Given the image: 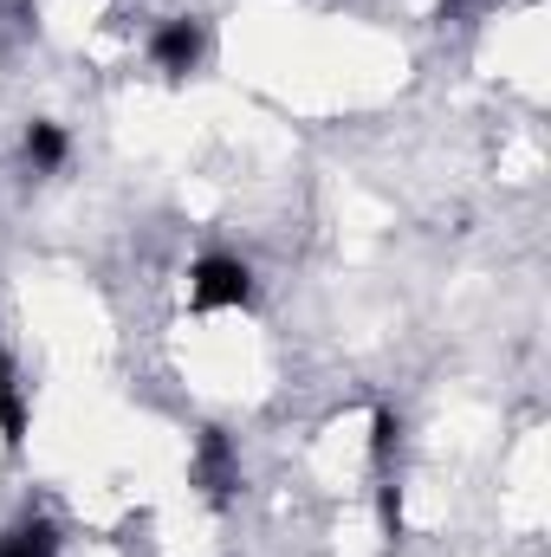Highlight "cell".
<instances>
[{"label":"cell","mask_w":551,"mask_h":557,"mask_svg":"<svg viewBox=\"0 0 551 557\" xmlns=\"http://www.w3.org/2000/svg\"><path fill=\"white\" fill-rule=\"evenodd\" d=\"M188 305H195V311H241V305H254V273H247V260H234V253L195 260V267H188Z\"/></svg>","instance_id":"obj_1"},{"label":"cell","mask_w":551,"mask_h":557,"mask_svg":"<svg viewBox=\"0 0 551 557\" xmlns=\"http://www.w3.org/2000/svg\"><path fill=\"white\" fill-rule=\"evenodd\" d=\"M201 46H208L201 20H162V26L149 33V59H156L162 78H188V72L201 65Z\"/></svg>","instance_id":"obj_2"},{"label":"cell","mask_w":551,"mask_h":557,"mask_svg":"<svg viewBox=\"0 0 551 557\" xmlns=\"http://www.w3.org/2000/svg\"><path fill=\"white\" fill-rule=\"evenodd\" d=\"M195 486H201L215 506H228L234 486H241V460H234V447H228L221 428H201V441H195Z\"/></svg>","instance_id":"obj_3"},{"label":"cell","mask_w":551,"mask_h":557,"mask_svg":"<svg viewBox=\"0 0 551 557\" xmlns=\"http://www.w3.org/2000/svg\"><path fill=\"white\" fill-rule=\"evenodd\" d=\"M0 557H59V532L52 519H20L0 532Z\"/></svg>","instance_id":"obj_4"},{"label":"cell","mask_w":551,"mask_h":557,"mask_svg":"<svg viewBox=\"0 0 551 557\" xmlns=\"http://www.w3.org/2000/svg\"><path fill=\"white\" fill-rule=\"evenodd\" d=\"M26 162L39 169V175H52V169H65V131L59 124H26Z\"/></svg>","instance_id":"obj_5"},{"label":"cell","mask_w":551,"mask_h":557,"mask_svg":"<svg viewBox=\"0 0 551 557\" xmlns=\"http://www.w3.org/2000/svg\"><path fill=\"white\" fill-rule=\"evenodd\" d=\"M0 434H7V447L26 441V403H20V376L7 357H0Z\"/></svg>","instance_id":"obj_6"},{"label":"cell","mask_w":551,"mask_h":557,"mask_svg":"<svg viewBox=\"0 0 551 557\" xmlns=\"http://www.w3.org/2000/svg\"><path fill=\"white\" fill-rule=\"evenodd\" d=\"M396 434H403V421L390 416V409H377V416H370V460H377V467H390V454H396Z\"/></svg>","instance_id":"obj_7"},{"label":"cell","mask_w":551,"mask_h":557,"mask_svg":"<svg viewBox=\"0 0 551 557\" xmlns=\"http://www.w3.org/2000/svg\"><path fill=\"white\" fill-rule=\"evenodd\" d=\"M441 7H454V0H441Z\"/></svg>","instance_id":"obj_8"}]
</instances>
